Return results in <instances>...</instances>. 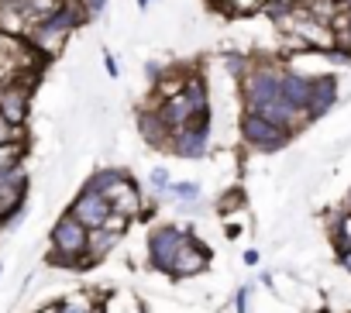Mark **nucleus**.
<instances>
[{
  "label": "nucleus",
  "instance_id": "1",
  "mask_svg": "<svg viewBox=\"0 0 351 313\" xmlns=\"http://www.w3.org/2000/svg\"><path fill=\"white\" fill-rule=\"evenodd\" d=\"M241 97H245V110L272 124H282L293 134L306 124L303 110H296L282 90V62H248L241 76Z\"/></svg>",
  "mask_w": 351,
  "mask_h": 313
},
{
  "label": "nucleus",
  "instance_id": "2",
  "mask_svg": "<svg viewBox=\"0 0 351 313\" xmlns=\"http://www.w3.org/2000/svg\"><path fill=\"white\" fill-rule=\"evenodd\" d=\"M155 117L165 124L169 134H176L180 127L193 124L197 117H207L210 114V93H207V83L200 76H186L172 93H162L155 100Z\"/></svg>",
  "mask_w": 351,
  "mask_h": 313
},
{
  "label": "nucleus",
  "instance_id": "3",
  "mask_svg": "<svg viewBox=\"0 0 351 313\" xmlns=\"http://www.w3.org/2000/svg\"><path fill=\"white\" fill-rule=\"evenodd\" d=\"M86 238H90V231L66 210L56 221V227H52V255H49V262L59 265V268H83Z\"/></svg>",
  "mask_w": 351,
  "mask_h": 313
},
{
  "label": "nucleus",
  "instance_id": "4",
  "mask_svg": "<svg viewBox=\"0 0 351 313\" xmlns=\"http://www.w3.org/2000/svg\"><path fill=\"white\" fill-rule=\"evenodd\" d=\"M241 138L255 151H279V148H286L293 141V131L282 127V124H272V121H265V117H258L252 110H245L241 114Z\"/></svg>",
  "mask_w": 351,
  "mask_h": 313
},
{
  "label": "nucleus",
  "instance_id": "5",
  "mask_svg": "<svg viewBox=\"0 0 351 313\" xmlns=\"http://www.w3.org/2000/svg\"><path fill=\"white\" fill-rule=\"evenodd\" d=\"M190 238H193L190 227H176V224H162V227H155V231L148 234V262H152V268H158V272L169 275L172 258L180 255V248H183Z\"/></svg>",
  "mask_w": 351,
  "mask_h": 313
},
{
  "label": "nucleus",
  "instance_id": "6",
  "mask_svg": "<svg viewBox=\"0 0 351 313\" xmlns=\"http://www.w3.org/2000/svg\"><path fill=\"white\" fill-rule=\"evenodd\" d=\"M69 214H73L86 231H93V227H110V224H121V227H124V221L114 217L110 200H107L104 193H93V190H80V197L73 200Z\"/></svg>",
  "mask_w": 351,
  "mask_h": 313
},
{
  "label": "nucleus",
  "instance_id": "7",
  "mask_svg": "<svg viewBox=\"0 0 351 313\" xmlns=\"http://www.w3.org/2000/svg\"><path fill=\"white\" fill-rule=\"evenodd\" d=\"M169 148H172V155H180V159H204L207 148H210V114L180 127L169 138Z\"/></svg>",
  "mask_w": 351,
  "mask_h": 313
},
{
  "label": "nucleus",
  "instance_id": "8",
  "mask_svg": "<svg viewBox=\"0 0 351 313\" xmlns=\"http://www.w3.org/2000/svg\"><path fill=\"white\" fill-rule=\"evenodd\" d=\"M28 107H32V79L28 76H14V79L0 83V114H4L11 124L25 127Z\"/></svg>",
  "mask_w": 351,
  "mask_h": 313
},
{
  "label": "nucleus",
  "instance_id": "9",
  "mask_svg": "<svg viewBox=\"0 0 351 313\" xmlns=\"http://www.w3.org/2000/svg\"><path fill=\"white\" fill-rule=\"evenodd\" d=\"M107 200H110V210H114V217L117 221H131V217H141L145 214V197H141V186L124 173L114 186H110V193H107Z\"/></svg>",
  "mask_w": 351,
  "mask_h": 313
},
{
  "label": "nucleus",
  "instance_id": "10",
  "mask_svg": "<svg viewBox=\"0 0 351 313\" xmlns=\"http://www.w3.org/2000/svg\"><path fill=\"white\" fill-rule=\"evenodd\" d=\"M207 268H210V251H207V245H200L197 238H190V241L180 248V255L172 258L169 275H172V279H190V275H200V272H207Z\"/></svg>",
  "mask_w": 351,
  "mask_h": 313
},
{
  "label": "nucleus",
  "instance_id": "11",
  "mask_svg": "<svg viewBox=\"0 0 351 313\" xmlns=\"http://www.w3.org/2000/svg\"><path fill=\"white\" fill-rule=\"evenodd\" d=\"M25 193H28V176H25V169H14L11 176L0 179V221L21 214Z\"/></svg>",
  "mask_w": 351,
  "mask_h": 313
},
{
  "label": "nucleus",
  "instance_id": "12",
  "mask_svg": "<svg viewBox=\"0 0 351 313\" xmlns=\"http://www.w3.org/2000/svg\"><path fill=\"white\" fill-rule=\"evenodd\" d=\"M334 103H337V79H334V76H313V86H310V103H306V121L324 117Z\"/></svg>",
  "mask_w": 351,
  "mask_h": 313
},
{
  "label": "nucleus",
  "instance_id": "13",
  "mask_svg": "<svg viewBox=\"0 0 351 313\" xmlns=\"http://www.w3.org/2000/svg\"><path fill=\"white\" fill-rule=\"evenodd\" d=\"M121 234H124V227L121 224H110V227H93L90 231V238H86V258H83V268L86 265H93V262H100L117 241H121Z\"/></svg>",
  "mask_w": 351,
  "mask_h": 313
},
{
  "label": "nucleus",
  "instance_id": "14",
  "mask_svg": "<svg viewBox=\"0 0 351 313\" xmlns=\"http://www.w3.org/2000/svg\"><path fill=\"white\" fill-rule=\"evenodd\" d=\"M200 183H169L165 190H162V197L158 200H165V203H176V207H183V210H190V207H197L200 203Z\"/></svg>",
  "mask_w": 351,
  "mask_h": 313
},
{
  "label": "nucleus",
  "instance_id": "15",
  "mask_svg": "<svg viewBox=\"0 0 351 313\" xmlns=\"http://www.w3.org/2000/svg\"><path fill=\"white\" fill-rule=\"evenodd\" d=\"M25 151H28V141H25V138H14V141H4V145H0V179L11 176L14 169H21Z\"/></svg>",
  "mask_w": 351,
  "mask_h": 313
},
{
  "label": "nucleus",
  "instance_id": "16",
  "mask_svg": "<svg viewBox=\"0 0 351 313\" xmlns=\"http://www.w3.org/2000/svg\"><path fill=\"white\" fill-rule=\"evenodd\" d=\"M138 127H141V134H145V141L148 145H155V148H162V145H169V131H165V124L155 117V110H141L138 114Z\"/></svg>",
  "mask_w": 351,
  "mask_h": 313
},
{
  "label": "nucleus",
  "instance_id": "17",
  "mask_svg": "<svg viewBox=\"0 0 351 313\" xmlns=\"http://www.w3.org/2000/svg\"><path fill=\"white\" fill-rule=\"evenodd\" d=\"M45 313H100V306H97L90 296L73 292V296H66L59 306H52V310H45Z\"/></svg>",
  "mask_w": 351,
  "mask_h": 313
},
{
  "label": "nucleus",
  "instance_id": "18",
  "mask_svg": "<svg viewBox=\"0 0 351 313\" xmlns=\"http://www.w3.org/2000/svg\"><path fill=\"white\" fill-rule=\"evenodd\" d=\"M121 176H124V169H97V173L83 183V190H93V193H104V197H107L110 186H114Z\"/></svg>",
  "mask_w": 351,
  "mask_h": 313
},
{
  "label": "nucleus",
  "instance_id": "19",
  "mask_svg": "<svg viewBox=\"0 0 351 313\" xmlns=\"http://www.w3.org/2000/svg\"><path fill=\"white\" fill-rule=\"evenodd\" d=\"M303 4V0H265V4H262V11L272 18V21H279V18H286L289 11H296Z\"/></svg>",
  "mask_w": 351,
  "mask_h": 313
},
{
  "label": "nucleus",
  "instance_id": "20",
  "mask_svg": "<svg viewBox=\"0 0 351 313\" xmlns=\"http://www.w3.org/2000/svg\"><path fill=\"white\" fill-rule=\"evenodd\" d=\"M262 4L265 0H224V11H231V14H255V11H262Z\"/></svg>",
  "mask_w": 351,
  "mask_h": 313
},
{
  "label": "nucleus",
  "instance_id": "21",
  "mask_svg": "<svg viewBox=\"0 0 351 313\" xmlns=\"http://www.w3.org/2000/svg\"><path fill=\"white\" fill-rule=\"evenodd\" d=\"M334 245H337V248H351V210L337 221V227H334Z\"/></svg>",
  "mask_w": 351,
  "mask_h": 313
},
{
  "label": "nucleus",
  "instance_id": "22",
  "mask_svg": "<svg viewBox=\"0 0 351 313\" xmlns=\"http://www.w3.org/2000/svg\"><path fill=\"white\" fill-rule=\"evenodd\" d=\"M172 183V176H169V169H152L148 173V186H152V193H155V200L162 197V190Z\"/></svg>",
  "mask_w": 351,
  "mask_h": 313
},
{
  "label": "nucleus",
  "instance_id": "23",
  "mask_svg": "<svg viewBox=\"0 0 351 313\" xmlns=\"http://www.w3.org/2000/svg\"><path fill=\"white\" fill-rule=\"evenodd\" d=\"M14 138H21V127L11 124L4 114H0V145H4V141H14Z\"/></svg>",
  "mask_w": 351,
  "mask_h": 313
},
{
  "label": "nucleus",
  "instance_id": "24",
  "mask_svg": "<svg viewBox=\"0 0 351 313\" xmlns=\"http://www.w3.org/2000/svg\"><path fill=\"white\" fill-rule=\"evenodd\" d=\"M245 303H248V289H238V296H234V313H245V310H248Z\"/></svg>",
  "mask_w": 351,
  "mask_h": 313
},
{
  "label": "nucleus",
  "instance_id": "25",
  "mask_svg": "<svg viewBox=\"0 0 351 313\" xmlns=\"http://www.w3.org/2000/svg\"><path fill=\"white\" fill-rule=\"evenodd\" d=\"M104 69H107L110 76H117V59H114L110 52H104Z\"/></svg>",
  "mask_w": 351,
  "mask_h": 313
},
{
  "label": "nucleus",
  "instance_id": "26",
  "mask_svg": "<svg viewBox=\"0 0 351 313\" xmlns=\"http://www.w3.org/2000/svg\"><path fill=\"white\" fill-rule=\"evenodd\" d=\"M337 258H341V265L351 272V248H337Z\"/></svg>",
  "mask_w": 351,
  "mask_h": 313
},
{
  "label": "nucleus",
  "instance_id": "27",
  "mask_svg": "<svg viewBox=\"0 0 351 313\" xmlns=\"http://www.w3.org/2000/svg\"><path fill=\"white\" fill-rule=\"evenodd\" d=\"M245 265H258V251H255V248L245 251Z\"/></svg>",
  "mask_w": 351,
  "mask_h": 313
},
{
  "label": "nucleus",
  "instance_id": "28",
  "mask_svg": "<svg viewBox=\"0 0 351 313\" xmlns=\"http://www.w3.org/2000/svg\"><path fill=\"white\" fill-rule=\"evenodd\" d=\"M148 4H152V0H138V8H141V11H145V8H148Z\"/></svg>",
  "mask_w": 351,
  "mask_h": 313
},
{
  "label": "nucleus",
  "instance_id": "29",
  "mask_svg": "<svg viewBox=\"0 0 351 313\" xmlns=\"http://www.w3.org/2000/svg\"><path fill=\"white\" fill-rule=\"evenodd\" d=\"M210 4H214V8H221V4H224V0H210Z\"/></svg>",
  "mask_w": 351,
  "mask_h": 313
},
{
  "label": "nucleus",
  "instance_id": "30",
  "mask_svg": "<svg viewBox=\"0 0 351 313\" xmlns=\"http://www.w3.org/2000/svg\"><path fill=\"white\" fill-rule=\"evenodd\" d=\"M348 210H351V197H348Z\"/></svg>",
  "mask_w": 351,
  "mask_h": 313
},
{
  "label": "nucleus",
  "instance_id": "31",
  "mask_svg": "<svg viewBox=\"0 0 351 313\" xmlns=\"http://www.w3.org/2000/svg\"><path fill=\"white\" fill-rule=\"evenodd\" d=\"M317 313H330V310H317Z\"/></svg>",
  "mask_w": 351,
  "mask_h": 313
},
{
  "label": "nucleus",
  "instance_id": "32",
  "mask_svg": "<svg viewBox=\"0 0 351 313\" xmlns=\"http://www.w3.org/2000/svg\"><path fill=\"white\" fill-rule=\"evenodd\" d=\"M138 313H145V310H138Z\"/></svg>",
  "mask_w": 351,
  "mask_h": 313
},
{
  "label": "nucleus",
  "instance_id": "33",
  "mask_svg": "<svg viewBox=\"0 0 351 313\" xmlns=\"http://www.w3.org/2000/svg\"><path fill=\"white\" fill-rule=\"evenodd\" d=\"M337 4H341V0H337Z\"/></svg>",
  "mask_w": 351,
  "mask_h": 313
}]
</instances>
